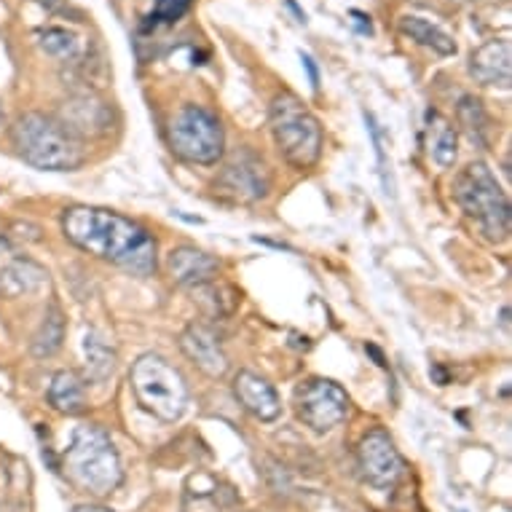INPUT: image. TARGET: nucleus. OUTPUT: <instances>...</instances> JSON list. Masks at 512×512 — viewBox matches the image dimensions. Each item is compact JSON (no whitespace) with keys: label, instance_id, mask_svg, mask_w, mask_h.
<instances>
[{"label":"nucleus","instance_id":"nucleus-1","mask_svg":"<svg viewBox=\"0 0 512 512\" xmlns=\"http://www.w3.org/2000/svg\"><path fill=\"white\" fill-rule=\"evenodd\" d=\"M62 234L89 255L118 263L132 274L148 277L156 271V239L118 212L68 207L62 212Z\"/></svg>","mask_w":512,"mask_h":512},{"label":"nucleus","instance_id":"nucleus-2","mask_svg":"<svg viewBox=\"0 0 512 512\" xmlns=\"http://www.w3.org/2000/svg\"><path fill=\"white\" fill-rule=\"evenodd\" d=\"M62 470L76 488L94 496H108L121 486V459L110 435L97 424H81L70 448L62 454Z\"/></svg>","mask_w":512,"mask_h":512},{"label":"nucleus","instance_id":"nucleus-3","mask_svg":"<svg viewBox=\"0 0 512 512\" xmlns=\"http://www.w3.org/2000/svg\"><path fill=\"white\" fill-rule=\"evenodd\" d=\"M11 143L22 159L46 172H70L86 161V151L76 135L43 113H25L11 126Z\"/></svg>","mask_w":512,"mask_h":512},{"label":"nucleus","instance_id":"nucleus-4","mask_svg":"<svg viewBox=\"0 0 512 512\" xmlns=\"http://www.w3.org/2000/svg\"><path fill=\"white\" fill-rule=\"evenodd\" d=\"M454 199L464 210L467 218H472L480 226L491 242H504L512 228L510 199L504 194L491 169L483 161H475L456 177Z\"/></svg>","mask_w":512,"mask_h":512},{"label":"nucleus","instance_id":"nucleus-5","mask_svg":"<svg viewBox=\"0 0 512 512\" xmlns=\"http://www.w3.org/2000/svg\"><path fill=\"white\" fill-rule=\"evenodd\" d=\"M271 135L279 153L295 169H311L322 156V126L293 92L274 97L269 110Z\"/></svg>","mask_w":512,"mask_h":512},{"label":"nucleus","instance_id":"nucleus-6","mask_svg":"<svg viewBox=\"0 0 512 512\" xmlns=\"http://www.w3.org/2000/svg\"><path fill=\"white\" fill-rule=\"evenodd\" d=\"M137 403L161 421H177L188 405V387L180 370L159 354H143L129 373Z\"/></svg>","mask_w":512,"mask_h":512},{"label":"nucleus","instance_id":"nucleus-7","mask_svg":"<svg viewBox=\"0 0 512 512\" xmlns=\"http://www.w3.org/2000/svg\"><path fill=\"white\" fill-rule=\"evenodd\" d=\"M169 148L188 164H218L226 148V135L218 116L202 105H185L172 116L167 129Z\"/></svg>","mask_w":512,"mask_h":512},{"label":"nucleus","instance_id":"nucleus-8","mask_svg":"<svg viewBox=\"0 0 512 512\" xmlns=\"http://www.w3.org/2000/svg\"><path fill=\"white\" fill-rule=\"evenodd\" d=\"M295 411L314 432H330L349 416V395L330 378H309L295 389Z\"/></svg>","mask_w":512,"mask_h":512},{"label":"nucleus","instance_id":"nucleus-9","mask_svg":"<svg viewBox=\"0 0 512 512\" xmlns=\"http://www.w3.org/2000/svg\"><path fill=\"white\" fill-rule=\"evenodd\" d=\"M218 196L236 204H255L271 194V172L261 156L239 151L215 180Z\"/></svg>","mask_w":512,"mask_h":512},{"label":"nucleus","instance_id":"nucleus-10","mask_svg":"<svg viewBox=\"0 0 512 512\" xmlns=\"http://www.w3.org/2000/svg\"><path fill=\"white\" fill-rule=\"evenodd\" d=\"M357 470L360 478L373 488H395L405 472L403 456L397 454L392 437L384 429H370L357 448Z\"/></svg>","mask_w":512,"mask_h":512},{"label":"nucleus","instance_id":"nucleus-11","mask_svg":"<svg viewBox=\"0 0 512 512\" xmlns=\"http://www.w3.org/2000/svg\"><path fill=\"white\" fill-rule=\"evenodd\" d=\"M180 349L185 357L194 362L196 368L207 373L210 378L226 376L228 370V357L220 346L218 336L204 325H188L180 336Z\"/></svg>","mask_w":512,"mask_h":512},{"label":"nucleus","instance_id":"nucleus-12","mask_svg":"<svg viewBox=\"0 0 512 512\" xmlns=\"http://www.w3.org/2000/svg\"><path fill=\"white\" fill-rule=\"evenodd\" d=\"M234 395L244 405V411H250L255 419L274 421L282 413V400H279L277 389L271 387L266 378L255 376L252 370L236 373Z\"/></svg>","mask_w":512,"mask_h":512},{"label":"nucleus","instance_id":"nucleus-13","mask_svg":"<svg viewBox=\"0 0 512 512\" xmlns=\"http://www.w3.org/2000/svg\"><path fill=\"white\" fill-rule=\"evenodd\" d=\"M472 78L483 86H507L512 84V49L510 41H488L470 57Z\"/></svg>","mask_w":512,"mask_h":512},{"label":"nucleus","instance_id":"nucleus-14","mask_svg":"<svg viewBox=\"0 0 512 512\" xmlns=\"http://www.w3.org/2000/svg\"><path fill=\"white\" fill-rule=\"evenodd\" d=\"M167 271L177 285L199 287L218 277L220 263L196 247H175L167 255Z\"/></svg>","mask_w":512,"mask_h":512},{"label":"nucleus","instance_id":"nucleus-15","mask_svg":"<svg viewBox=\"0 0 512 512\" xmlns=\"http://www.w3.org/2000/svg\"><path fill=\"white\" fill-rule=\"evenodd\" d=\"M49 282V274L30 258H17L0 269V295L3 298H22L38 293Z\"/></svg>","mask_w":512,"mask_h":512},{"label":"nucleus","instance_id":"nucleus-16","mask_svg":"<svg viewBox=\"0 0 512 512\" xmlns=\"http://www.w3.org/2000/svg\"><path fill=\"white\" fill-rule=\"evenodd\" d=\"M65 129L70 135H105L110 129V108L94 97H78L68 105Z\"/></svg>","mask_w":512,"mask_h":512},{"label":"nucleus","instance_id":"nucleus-17","mask_svg":"<svg viewBox=\"0 0 512 512\" xmlns=\"http://www.w3.org/2000/svg\"><path fill=\"white\" fill-rule=\"evenodd\" d=\"M188 486H196V491L194 488H185L183 512H226L234 504H239V496H236L234 488L223 486V483H218L210 475H207V488L199 486L196 475L188 480Z\"/></svg>","mask_w":512,"mask_h":512},{"label":"nucleus","instance_id":"nucleus-18","mask_svg":"<svg viewBox=\"0 0 512 512\" xmlns=\"http://www.w3.org/2000/svg\"><path fill=\"white\" fill-rule=\"evenodd\" d=\"M46 397H49L51 408L57 413H65V416H78L89 405L84 378L78 376L76 370H59L57 376L51 378Z\"/></svg>","mask_w":512,"mask_h":512},{"label":"nucleus","instance_id":"nucleus-19","mask_svg":"<svg viewBox=\"0 0 512 512\" xmlns=\"http://www.w3.org/2000/svg\"><path fill=\"white\" fill-rule=\"evenodd\" d=\"M400 30H403V35H408L411 41L421 43V46H427V49L437 51V54H443V57L456 54L454 38L445 33V30H440L437 25H432V22H427V19L405 14V17L400 19Z\"/></svg>","mask_w":512,"mask_h":512},{"label":"nucleus","instance_id":"nucleus-20","mask_svg":"<svg viewBox=\"0 0 512 512\" xmlns=\"http://www.w3.org/2000/svg\"><path fill=\"white\" fill-rule=\"evenodd\" d=\"M427 137L429 156L440 167H451L456 161V129L443 116H437V110H427Z\"/></svg>","mask_w":512,"mask_h":512},{"label":"nucleus","instance_id":"nucleus-21","mask_svg":"<svg viewBox=\"0 0 512 512\" xmlns=\"http://www.w3.org/2000/svg\"><path fill=\"white\" fill-rule=\"evenodd\" d=\"M456 113H459V124L464 126V132H467L472 143L478 148H488V143H491V118H488L483 102L478 97H472V94H464Z\"/></svg>","mask_w":512,"mask_h":512},{"label":"nucleus","instance_id":"nucleus-22","mask_svg":"<svg viewBox=\"0 0 512 512\" xmlns=\"http://www.w3.org/2000/svg\"><path fill=\"white\" fill-rule=\"evenodd\" d=\"M62 341H65V314L57 303H51L41 328L33 336V354L35 357H51L62 349Z\"/></svg>","mask_w":512,"mask_h":512},{"label":"nucleus","instance_id":"nucleus-23","mask_svg":"<svg viewBox=\"0 0 512 512\" xmlns=\"http://www.w3.org/2000/svg\"><path fill=\"white\" fill-rule=\"evenodd\" d=\"M194 295L199 306H202L207 314L212 317H228L234 314V309L239 306V293H236L231 285H223V282H204V285L194 287Z\"/></svg>","mask_w":512,"mask_h":512},{"label":"nucleus","instance_id":"nucleus-24","mask_svg":"<svg viewBox=\"0 0 512 512\" xmlns=\"http://www.w3.org/2000/svg\"><path fill=\"white\" fill-rule=\"evenodd\" d=\"M38 46H41L49 57L59 62H76L81 57V41L76 33H70L65 27H46L38 33Z\"/></svg>","mask_w":512,"mask_h":512},{"label":"nucleus","instance_id":"nucleus-25","mask_svg":"<svg viewBox=\"0 0 512 512\" xmlns=\"http://www.w3.org/2000/svg\"><path fill=\"white\" fill-rule=\"evenodd\" d=\"M84 354H86V365H89V373L92 378L102 381L113 373V365H116V352L110 349L105 341H102L97 333H86L84 338Z\"/></svg>","mask_w":512,"mask_h":512},{"label":"nucleus","instance_id":"nucleus-26","mask_svg":"<svg viewBox=\"0 0 512 512\" xmlns=\"http://www.w3.org/2000/svg\"><path fill=\"white\" fill-rule=\"evenodd\" d=\"M191 6H194V0H156L143 30L156 25H175L177 19H183L191 11Z\"/></svg>","mask_w":512,"mask_h":512},{"label":"nucleus","instance_id":"nucleus-27","mask_svg":"<svg viewBox=\"0 0 512 512\" xmlns=\"http://www.w3.org/2000/svg\"><path fill=\"white\" fill-rule=\"evenodd\" d=\"M9 236L14 242H38V239H41V228L33 226V223H22V220H17V223L11 226Z\"/></svg>","mask_w":512,"mask_h":512},{"label":"nucleus","instance_id":"nucleus-28","mask_svg":"<svg viewBox=\"0 0 512 512\" xmlns=\"http://www.w3.org/2000/svg\"><path fill=\"white\" fill-rule=\"evenodd\" d=\"M301 62L303 68H306V73H309L311 89H319V68L317 62H314V57H311V54H301Z\"/></svg>","mask_w":512,"mask_h":512},{"label":"nucleus","instance_id":"nucleus-29","mask_svg":"<svg viewBox=\"0 0 512 512\" xmlns=\"http://www.w3.org/2000/svg\"><path fill=\"white\" fill-rule=\"evenodd\" d=\"M352 17H354V22H357V30H360L362 35L373 33V25H370L368 14H362V11H352Z\"/></svg>","mask_w":512,"mask_h":512},{"label":"nucleus","instance_id":"nucleus-30","mask_svg":"<svg viewBox=\"0 0 512 512\" xmlns=\"http://www.w3.org/2000/svg\"><path fill=\"white\" fill-rule=\"evenodd\" d=\"M365 352L373 354V360H376V365H381V368H387V357L381 354V349H378V346L368 344V346H365Z\"/></svg>","mask_w":512,"mask_h":512},{"label":"nucleus","instance_id":"nucleus-31","mask_svg":"<svg viewBox=\"0 0 512 512\" xmlns=\"http://www.w3.org/2000/svg\"><path fill=\"white\" fill-rule=\"evenodd\" d=\"M73 512H113L108 507H100V504H78Z\"/></svg>","mask_w":512,"mask_h":512},{"label":"nucleus","instance_id":"nucleus-32","mask_svg":"<svg viewBox=\"0 0 512 512\" xmlns=\"http://www.w3.org/2000/svg\"><path fill=\"white\" fill-rule=\"evenodd\" d=\"M287 9L293 11L295 17H298V22H303V25H306V14H303V11L298 9V3H295V0H287Z\"/></svg>","mask_w":512,"mask_h":512},{"label":"nucleus","instance_id":"nucleus-33","mask_svg":"<svg viewBox=\"0 0 512 512\" xmlns=\"http://www.w3.org/2000/svg\"><path fill=\"white\" fill-rule=\"evenodd\" d=\"M432 376L437 378V384H448V373H445L440 365H435V368H432Z\"/></svg>","mask_w":512,"mask_h":512},{"label":"nucleus","instance_id":"nucleus-34","mask_svg":"<svg viewBox=\"0 0 512 512\" xmlns=\"http://www.w3.org/2000/svg\"><path fill=\"white\" fill-rule=\"evenodd\" d=\"M0 124H3V108H0Z\"/></svg>","mask_w":512,"mask_h":512}]
</instances>
